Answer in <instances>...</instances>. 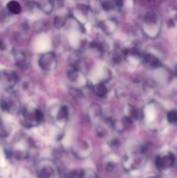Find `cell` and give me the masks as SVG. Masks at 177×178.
Wrapping results in <instances>:
<instances>
[{
    "instance_id": "obj_1",
    "label": "cell",
    "mask_w": 177,
    "mask_h": 178,
    "mask_svg": "<svg viewBox=\"0 0 177 178\" xmlns=\"http://www.w3.org/2000/svg\"><path fill=\"white\" fill-rule=\"evenodd\" d=\"M57 65L56 56L51 52L44 53L39 58V66L45 71H51Z\"/></svg>"
},
{
    "instance_id": "obj_2",
    "label": "cell",
    "mask_w": 177,
    "mask_h": 178,
    "mask_svg": "<svg viewBox=\"0 0 177 178\" xmlns=\"http://www.w3.org/2000/svg\"><path fill=\"white\" fill-rule=\"evenodd\" d=\"M37 175L39 178H52L55 176V169L50 163L40 165L37 169Z\"/></svg>"
},
{
    "instance_id": "obj_3",
    "label": "cell",
    "mask_w": 177,
    "mask_h": 178,
    "mask_svg": "<svg viewBox=\"0 0 177 178\" xmlns=\"http://www.w3.org/2000/svg\"><path fill=\"white\" fill-rule=\"evenodd\" d=\"M174 163V156L168 155L165 156H159L156 159V165L159 169H167L171 167Z\"/></svg>"
},
{
    "instance_id": "obj_4",
    "label": "cell",
    "mask_w": 177,
    "mask_h": 178,
    "mask_svg": "<svg viewBox=\"0 0 177 178\" xmlns=\"http://www.w3.org/2000/svg\"><path fill=\"white\" fill-rule=\"evenodd\" d=\"M7 7H8V10L11 13L18 14L21 12V6H20V5L18 4L17 1H11V2H9Z\"/></svg>"
},
{
    "instance_id": "obj_5",
    "label": "cell",
    "mask_w": 177,
    "mask_h": 178,
    "mask_svg": "<svg viewBox=\"0 0 177 178\" xmlns=\"http://www.w3.org/2000/svg\"><path fill=\"white\" fill-rule=\"evenodd\" d=\"M95 92L98 97H104L107 94V88L103 84H99L95 87Z\"/></svg>"
},
{
    "instance_id": "obj_6",
    "label": "cell",
    "mask_w": 177,
    "mask_h": 178,
    "mask_svg": "<svg viewBox=\"0 0 177 178\" xmlns=\"http://www.w3.org/2000/svg\"><path fill=\"white\" fill-rule=\"evenodd\" d=\"M67 116H68V109H67V107H62L60 109L59 112H58V118L59 120H63V119L66 118Z\"/></svg>"
},
{
    "instance_id": "obj_7",
    "label": "cell",
    "mask_w": 177,
    "mask_h": 178,
    "mask_svg": "<svg viewBox=\"0 0 177 178\" xmlns=\"http://www.w3.org/2000/svg\"><path fill=\"white\" fill-rule=\"evenodd\" d=\"M146 6H156L162 2V0H141Z\"/></svg>"
},
{
    "instance_id": "obj_8",
    "label": "cell",
    "mask_w": 177,
    "mask_h": 178,
    "mask_svg": "<svg viewBox=\"0 0 177 178\" xmlns=\"http://www.w3.org/2000/svg\"><path fill=\"white\" fill-rule=\"evenodd\" d=\"M168 120L171 124H175L177 122V112L175 111H170L168 114Z\"/></svg>"
},
{
    "instance_id": "obj_9",
    "label": "cell",
    "mask_w": 177,
    "mask_h": 178,
    "mask_svg": "<svg viewBox=\"0 0 177 178\" xmlns=\"http://www.w3.org/2000/svg\"><path fill=\"white\" fill-rule=\"evenodd\" d=\"M64 23H65V20L61 17H57L55 18V25L58 28H61V27L63 26Z\"/></svg>"
},
{
    "instance_id": "obj_10",
    "label": "cell",
    "mask_w": 177,
    "mask_h": 178,
    "mask_svg": "<svg viewBox=\"0 0 177 178\" xmlns=\"http://www.w3.org/2000/svg\"><path fill=\"white\" fill-rule=\"evenodd\" d=\"M102 7H103V9L105 10V11H110V10L112 9V5H111V4L109 1H104L102 3Z\"/></svg>"
},
{
    "instance_id": "obj_11",
    "label": "cell",
    "mask_w": 177,
    "mask_h": 178,
    "mask_svg": "<svg viewBox=\"0 0 177 178\" xmlns=\"http://www.w3.org/2000/svg\"><path fill=\"white\" fill-rule=\"evenodd\" d=\"M115 3L117 6L121 7V6L123 5V0H115Z\"/></svg>"
}]
</instances>
